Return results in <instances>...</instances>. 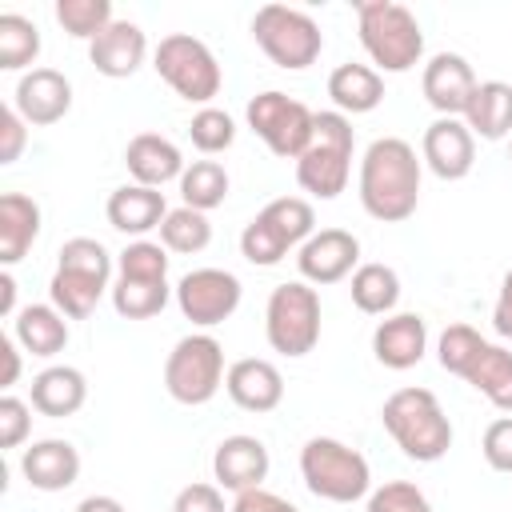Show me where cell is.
Returning a JSON list of instances; mask_svg holds the SVG:
<instances>
[{
	"mask_svg": "<svg viewBox=\"0 0 512 512\" xmlns=\"http://www.w3.org/2000/svg\"><path fill=\"white\" fill-rule=\"evenodd\" d=\"M360 204L380 224H400L420 204V160L400 136H380L360 160Z\"/></svg>",
	"mask_w": 512,
	"mask_h": 512,
	"instance_id": "cell-1",
	"label": "cell"
},
{
	"mask_svg": "<svg viewBox=\"0 0 512 512\" xmlns=\"http://www.w3.org/2000/svg\"><path fill=\"white\" fill-rule=\"evenodd\" d=\"M380 420L396 448L416 464H436L452 448V420L428 388H396L384 400Z\"/></svg>",
	"mask_w": 512,
	"mask_h": 512,
	"instance_id": "cell-2",
	"label": "cell"
},
{
	"mask_svg": "<svg viewBox=\"0 0 512 512\" xmlns=\"http://www.w3.org/2000/svg\"><path fill=\"white\" fill-rule=\"evenodd\" d=\"M108 280H112L108 248L92 236H72L60 244L48 296L68 320H84V316H92V308L108 292Z\"/></svg>",
	"mask_w": 512,
	"mask_h": 512,
	"instance_id": "cell-3",
	"label": "cell"
},
{
	"mask_svg": "<svg viewBox=\"0 0 512 512\" xmlns=\"http://www.w3.org/2000/svg\"><path fill=\"white\" fill-rule=\"evenodd\" d=\"M352 120L344 112H316L312 140L296 160V184L316 200H336L352 176Z\"/></svg>",
	"mask_w": 512,
	"mask_h": 512,
	"instance_id": "cell-4",
	"label": "cell"
},
{
	"mask_svg": "<svg viewBox=\"0 0 512 512\" xmlns=\"http://www.w3.org/2000/svg\"><path fill=\"white\" fill-rule=\"evenodd\" d=\"M360 20V44L372 56L380 72H408L424 56V32L420 20L396 4V0H360L356 4Z\"/></svg>",
	"mask_w": 512,
	"mask_h": 512,
	"instance_id": "cell-5",
	"label": "cell"
},
{
	"mask_svg": "<svg viewBox=\"0 0 512 512\" xmlns=\"http://www.w3.org/2000/svg\"><path fill=\"white\" fill-rule=\"evenodd\" d=\"M300 476H304L308 492L328 504H352V500L368 496V488H372L368 460L336 436H312L300 448Z\"/></svg>",
	"mask_w": 512,
	"mask_h": 512,
	"instance_id": "cell-6",
	"label": "cell"
},
{
	"mask_svg": "<svg viewBox=\"0 0 512 512\" xmlns=\"http://www.w3.org/2000/svg\"><path fill=\"white\" fill-rule=\"evenodd\" d=\"M252 40L260 44V52L276 68H288V72H304L308 64L320 60V48H324L320 24L308 12L288 8V4H264V8H256V16H252Z\"/></svg>",
	"mask_w": 512,
	"mask_h": 512,
	"instance_id": "cell-7",
	"label": "cell"
},
{
	"mask_svg": "<svg viewBox=\"0 0 512 512\" xmlns=\"http://www.w3.org/2000/svg\"><path fill=\"white\" fill-rule=\"evenodd\" d=\"M264 336L280 356H308L320 344V292L304 280L276 284L264 308Z\"/></svg>",
	"mask_w": 512,
	"mask_h": 512,
	"instance_id": "cell-8",
	"label": "cell"
},
{
	"mask_svg": "<svg viewBox=\"0 0 512 512\" xmlns=\"http://www.w3.org/2000/svg\"><path fill=\"white\" fill-rule=\"evenodd\" d=\"M224 348L216 336L208 332H192L184 340H176V348L164 360V388L176 404L200 408L208 404L220 384H224Z\"/></svg>",
	"mask_w": 512,
	"mask_h": 512,
	"instance_id": "cell-9",
	"label": "cell"
},
{
	"mask_svg": "<svg viewBox=\"0 0 512 512\" xmlns=\"http://www.w3.org/2000/svg\"><path fill=\"white\" fill-rule=\"evenodd\" d=\"M152 68L160 72V80H164L176 96H184L188 104H204V108H208V100H212V96L220 92V84H224V72H220V64H216L212 48H208L204 40L188 36V32L164 36V40L156 44Z\"/></svg>",
	"mask_w": 512,
	"mask_h": 512,
	"instance_id": "cell-10",
	"label": "cell"
},
{
	"mask_svg": "<svg viewBox=\"0 0 512 512\" xmlns=\"http://www.w3.org/2000/svg\"><path fill=\"white\" fill-rule=\"evenodd\" d=\"M244 116H248V128L280 160H300L308 140H312V124H316V112L308 104H300V100H292V96H284L276 88L252 96Z\"/></svg>",
	"mask_w": 512,
	"mask_h": 512,
	"instance_id": "cell-11",
	"label": "cell"
},
{
	"mask_svg": "<svg viewBox=\"0 0 512 512\" xmlns=\"http://www.w3.org/2000/svg\"><path fill=\"white\" fill-rule=\"evenodd\" d=\"M176 304H180L184 320H192L200 328L224 324L240 308V280L224 268H192L176 284Z\"/></svg>",
	"mask_w": 512,
	"mask_h": 512,
	"instance_id": "cell-12",
	"label": "cell"
},
{
	"mask_svg": "<svg viewBox=\"0 0 512 512\" xmlns=\"http://www.w3.org/2000/svg\"><path fill=\"white\" fill-rule=\"evenodd\" d=\"M296 268L304 284H340L344 276H352L360 268V240L344 228H320L312 232L300 252H296Z\"/></svg>",
	"mask_w": 512,
	"mask_h": 512,
	"instance_id": "cell-13",
	"label": "cell"
},
{
	"mask_svg": "<svg viewBox=\"0 0 512 512\" xmlns=\"http://www.w3.org/2000/svg\"><path fill=\"white\" fill-rule=\"evenodd\" d=\"M420 156L428 164L432 176L440 180H464L476 164V136L460 116H436L424 128L420 140Z\"/></svg>",
	"mask_w": 512,
	"mask_h": 512,
	"instance_id": "cell-14",
	"label": "cell"
},
{
	"mask_svg": "<svg viewBox=\"0 0 512 512\" xmlns=\"http://www.w3.org/2000/svg\"><path fill=\"white\" fill-rule=\"evenodd\" d=\"M12 108L24 116V124L48 128V124H56V120L68 116V108H72V84L56 68H32V72L20 76V84L12 92Z\"/></svg>",
	"mask_w": 512,
	"mask_h": 512,
	"instance_id": "cell-15",
	"label": "cell"
},
{
	"mask_svg": "<svg viewBox=\"0 0 512 512\" xmlns=\"http://www.w3.org/2000/svg\"><path fill=\"white\" fill-rule=\"evenodd\" d=\"M476 72L472 64L460 56V52H436L428 64H424V76H420V92L424 100L440 112V116H464L472 92H476Z\"/></svg>",
	"mask_w": 512,
	"mask_h": 512,
	"instance_id": "cell-16",
	"label": "cell"
},
{
	"mask_svg": "<svg viewBox=\"0 0 512 512\" xmlns=\"http://www.w3.org/2000/svg\"><path fill=\"white\" fill-rule=\"evenodd\" d=\"M372 352L392 372L416 368L424 360V352H428V324H424V316H416V312L384 316L376 324V332H372Z\"/></svg>",
	"mask_w": 512,
	"mask_h": 512,
	"instance_id": "cell-17",
	"label": "cell"
},
{
	"mask_svg": "<svg viewBox=\"0 0 512 512\" xmlns=\"http://www.w3.org/2000/svg\"><path fill=\"white\" fill-rule=\"evenodd\" d=\"M212 476L220 488L228 492H248V488H260L264 476H268V448L264 440L256 436H224L212 452Z\"/></svg>",
	"mask_w": 512,
	"mask_h": 512,
	"instance_id": "cell-18",
	"label": "cell"
},
{
	"mask_svg": "<svg viewBox=\"0 0 512 512\" xmlns=\"http://www.w3.org/2000/svg\"><path fill=\"white\" fill-rule=\"evenodd\" d=\"M224 392H228L232 404L244 408V412H272V408L284 400V376H280V368H276L272 360L244 356V360L228 364Z\"/></svg>",
	"mask_w": 512,
	"mask_h": 512,
	"instance_id": "cell-19",
	"label": "cell"
},
{
	"mask_svg": "<svg viewBox=\"0 0 512 512\" xmlns=\"http://www.w3.org/2000/svg\"><path fill=\"white\" fill-rule=\"evenodd\" d=\"M144 56H148V40H144L140 24H132V20H112V24L88 44V60H92L96 72L108 76V80L132 76V72L144 64Z\"/></svg>",
	"mask_w": 512,
	"mask_h": 512,
	"instance_id": "cell-20",
	"label": "cell"
},
{
	"mask_svg": "<svg viewBox=\"0 0 512 512\" xmlns=\"http://www.w3.org/2000/svg\"><path fill=\"white\" fill-rule=\"evenodd\" d=\"M124 164L132 172V184H144V188H164L168 180H180L184 176L180 148L168 136H160V132L132 136L128 148H124Z\"/></svg>",
	"mask_w": 512,
	"mask_h": 512,
	"instance_id": "cell-21",
	"label": "cell"
},
{
	"mask_svg": "<svg viewBox=\"0 0 512 512\" xmlns=\"http://www.w3.org/2000/svg\"><path fill=\"white\" fill-rule=\"evenodd\" d=\"M20 472L36 492H64L80 476V452L68 440H36L20 456Z\"/></svg>",
	"mask_w": 512,
	"mask_h": 512,
	"instance_id": "cell-22",
	"label": "cell"
},
{
	"mask_svg": "<svg viewBox=\"0 0 512 512\" xmlns=\"http://www.w3.org/2000/svg\"><path fill=\"white\" fill-rule=\"evenodd\" d=\"M108 224L124 236H136L144 240L152 228L164 224L168 216V204H164V192L160 188H144V184H124L108 196Z\"/></svg>",
	"mask_w": 512,
	"mask_h": 512,
	"instance_id": "cell-23",
	"label": "cell"
},
{
	"mask_svg": "<svg viewBox=\"0 0 512 512\" xmlns=\"http://www.w3.org/2000/svg\"><path fill=\"white\" fill-rule=\"evenodd\" d=\"M88 400V380L80 368L72 364H52L44 368L36 380H32V392H28V404L40 412V416H52V420H64V416H76Z\"/></svg>",
	"mask_w": 512,
	"mask_h": 512,
	"instance_id": "cell-24",
	"label": "cell"
},
{
	"mask_svg": "<svg viewBox=\"0 0 512 512\" xmlns=\"http://www.w3.org/2000/svg\"><path fill=\"white\" fill-rule=\"evenodd\" d=\"M40 236V204L24 192L0 196V264L12 268L28 256V248Z\"/></svg>",
	"mask_w": 512,
	"mask_h": 512,
	"instance_id": "cell-25",
	"label": "cell"
},
{
	"mask_svg": "<svg viewBox=\"0 0 512 512\" xmlns=\"http://www.w3.org/2000/svg\"><path fill=\"white\" fill-rule=\"evenodd\" d=\"M12 336L24 352L48 360L68 344V316L56 304H24L12 320Z\"/></svg>",
	"mask_w": 512,
	"mask_h": 512,
	"instance_id": "cell-26",
	"label": "cell"
},
{
	"mask_svg": "<svg viewBox=\"0 0 512 512\" xmlns=\"http://www.w3.org/2000/svg\"><path fill=\"white\" fill-rule=\"evenodd\" d=\"M460 120L480 140H504V136H512V84H504V80H480Z\"/></svg>",
	"mask_w": 512,
	"mask_h": 512,
	"instance_id": "cell-27",
	"label": "cell"
},
{
	"mask_svg": "<svg viewBox=\"0 0 512 512\" xmlns=\"http://www.w3.org/2000/svg\"><path fill=\"white\" fill-rule=\"evenodd\" d=\"M328 96H332L336 112H344V116L372 112L384 100V76L368 64H340L328 76Z\"/></svg>",
	"mask_w": 512,
	"mask_h": 512,
	"instance_id": "cell-28",
	"label": "cell"
},
{
	"mask_svg": "<svg viewBox=\"0 0 512 512\" xmlns=\"http://www.w3.org/2000/svg\"><path fill=\"white\" fill-rule=\"evenodd\" d=\"M352 304L368 316H388L400 300V276L388 264H360L352 272Z\"/></svg>",
	"mask_w": 512,
	"mask_h": 512,
	"instance_id": "cell-29",
	"label": "cell"
},
{
	"mask_svg": "<svg viewBox=\"0 0 512 512\" xmlns=\"http://www.w3.org/2000/svg\"><path fill=\"white\" fill-rule=\"evenodd\" d=\"M464 380H468L480 396H488L500 412H508V416H512V352H508V348L488 344Z\"/></svg>",
	"mask_w": 512,
	"mask_h": 512,
	"instance_id": "cell-30",
	"label": "cell"
},
{
	"mask_svg": "<svg viewBox=\"0 0 512 512\" xmlns=\"http://www.w3.org/2000/svg\"><path fill=\"white\" fill-rule=\"evenodd\" d=\"M180 196L196 212L220 208L224 196H228V172H224V164H216V160H192L184 168V176H180Z\"/></svg>",
	"mask_w": 512,
	"mask_h": 512,
	"instance_id": "cell-31",
	"label": "cell"
},
{
	"mask_svg": "<svg viewBox=\"0 0 512 512\" xmlns=\"http://www.w3.org/2000/svg\"><path fill=\"white\" fill-rule=\"evenodd\" d=\"M168 296H172L168 280H120L116 276L112 284V308L124 320H152L156 312H164Z\"/></svg>",
	"mask_w": 512,
	"mask_h": 512,
	"instance_id": "cell-32",
	"label": "cell"
},
{
	"mask_svg": "<svg viewBox=\"0 0 512 512\" xmlns=\"http://www.w3.org/2000/svg\"><path fill=\"white\" fill-rule=\"evenodd\" d=\"M208 240H212L208 212H196V208H188V204L168 208V216H164V224H160V244H164L168 252L192 256V252H204Z\"/></svg>",
	"mask_w": 512,
	"mask_h": 512,
	"instance_id": "cell-33",
	"label": "cell"
},
{
	"mask_svg": "<svg viewBox=\"0 0 512 512\" xmlns=\"http://www.w3.org/2000/svg\"><path fill=\"white\" fill-rule=\"evenodd\" d=\"M40 56V28L28 16L4 12L0 16V68L20 72Z\"/></svg>",
	"mask_w": 512,
	"mask_h": 512,
	"instance_id": "cell-34",
	"label": "cell"
},
{
	"mask_svg": "<svg viewBox=\"0 0 512 512\" xmlns=\"http://www.w3.org/2000/svg\"><path fill=\"white\" fill-rule=\"evenodd\" d=\"M484 348H488V340L472 324H448L440 332V340H436V360H440L444 372H452V376L464 380L472 372V364L480 360Z\"/></svg>",
	"mask_w": 512,
	"mask_h": 512,
	"instance_id": "cell-35",
	"label": "cell"
},
{
	"mask_svg": "<svg viewBox=\"0 0 512 512\" xmlns=\"http://www.w3.org/2000/svg\"><path fill=\"white\" fill-rule=\"evenodd\" d=\"M112 4L108 0H56V24L76 36V40H96L112 24Z\"/></svg>",
	"mask_w": 512,
	"mask_h": 512,
	"instance_id": "cell-36",
	"label": "cell"
},
{
	"mask_svg": "<svg viewBox=\"0 0 512 512\" xmlns=\"http://www.w3.org/2000/svg\"><path fill=\"white\" fill-rule=\"evenodd\" d=\"M260 216L296 248V244H304L312 232H316V212H312V204L304 200V196H280V200H268L264 208H260Z\"/></svg>",
	"mask_w": 512,
	"mask_h": 512,
	"instance_id": "cell-37",
	"label": "cell"
},
{
	"mask_svg": "<svg viewBox=\"0 0 512 512\" xmlns=\"http://www.w3.org/2000/svg\"><path fill=\"white\" fill-rule=\"evenodd\" d=\"M288 240L256 212L248 224H244V232H240V256L248 260V264H256V268H272V264H280L284 256H288Z\"/></svg>",
	"mask_w": 512,
	"mask_h": 512,
	"instance_id": "cell-38",
	"label": "cell"
},
{
	"mask_svg": "<svg viewBox=\"0 0 512 512\" xmlns=\"http://www.w3.org/2000/svg\"><path fill=\"white\" fill-rule=\"evenodd\" d=\"M120 280H168V248L152 240H132L116 260Z\"/></svg>",
	"mask_w": 512,
	"mask_h": 512,
	"instance_id": "cell-39",
	"label": "cell"
},
{
	"mask_svg": "<svg viewBox=\"0 0 512 512\" xmlns=\"http://www.w3.org/2000/svg\"><path fill=\"white\" fill-rule=\"evenodd\" d=\"M188 136H192V144L204 152V156H216V152H224V148H232V140H236V124H232V116L224 112V108H200L192 120H188Z\"/></svg>",
	"mask_w": 512,
	"mask_h": 512,
	"instance_id": "cell-40",
	"label": "cell"
},
{
	"mask_svg": "<svg viewBox=\"0 0 512 512\" xmlns=\"http://www.w3.org/2000/svg\"><path fill=\"white\" fill-rule=\"evenodd\" d=\"M368 512H432V504L416 484L388 480L368 496Z\"/></svg>",
	"mask_w": 512,
	"mask_h": 512,
	"instance_id": "cell-41",
	"label": "cell"
},
{
	"mask_svg": "<svg viewBox=\"0 0 512 512\" xmlns=\"http://www.w3.org/2000/svg\"><path fill=\"white\" fill-rule=\"evenodd\" d=\"M32 432V404H24L20 396H0V448H20Z\"/></svg>",
	"mask_w": 512,
	"mask_h": 512,
	"instance_id": "cell-42",
	"label": "cell"
},
{
	"mask_svg": "<svg viewBox=\"0 0 512 512\" xmlns=\"http://www.w3.org/2000/svg\"><path fill=\"white\" fill-rule=\"evenodd\" d=\"M480 452H484L492 472H508L512 476V416H500V420H492L484 428Z\"/></svg>",
	"mask_w": 512,
	"mask_h": 512,
	"instance_id": "cell-43",
	"label": "cell"
},
{
	"mask_svg": "<svg viewBox=\"0 0 512 512\" xmlns=\"http://www.w3.org/2000/svg\"><path fill=\"white\" fill-rule=\"evenodd\" d=\"M24 144H28V124H24V116H20L12 104H4V108H0V164H16L20 152H24Z\"/></svg>",
	"mask_w": 512,
	"mask_h": 512,
	"instance_id": "cell-44",
	"label": "cell"
},
{
	"mask_svg": "<svg viewBox=\"0 0 512 512\" xmlns=\"http://www.w3.org/2000/svg\"><path fill=\"white\" fill-rule=\"evenodd\" d=\"M172 512H228L224 508V496H220V484H184L172 500Z\"/></svg>",
	"mask_w": 512,
	"mask_h": 512,
	"instance_id": "cell-45",
	"label": "cell"
},
{
	"mask_svg": "<svg viewBox=\"0 0 512 512\" xmlns=\"http://www.w3.org/2000/svg\"><path fill=\"white\" fill-rule=\"evenodd\" d=\"M232 512H300V508H296L292 500H284V496L268 492V488H248V492H240V496H236Z\"/></svg>",
	"mask_w": 512,
	"mask_h": 512,
	"instance_id": "cell-46",
	"label": "cell"
},
{
	"mask_svg": "<svg viewBox=\"0 0 512 512\" xmlns=\"http://www.w3.org/2000/svg\"><path fill=\"white\" fill-rule=\"evenodd\" d=\"M492 328L504 340H512V268L500 280V296H496V308H492Z\"/></svg>",
	"mask_w": 512,
	"mask_h": 512,
	"instance_id": "cell-47",
	"label": "cell"
},
{
	"mask_svg": "<svg viewBox=\"0 0 512 512\" xmlns=\"http://www.w3.org/2000/svg\"><path fill=\"white\" fill-rule=\"evenodd\" d=\"M0 356H4L0 388H12L20 380V344H16V336H0Z\"/></svg>",
	"mask_w": 512,
	"mask_h": 512,
	"instance_id": "cell-48",
	"label": "cell"
},
{
	"mask_svg": "<svg viewBox=\"0 0 512 512\" xmlns=\"http://www.w3.org/2000/svg\"><path fill=\"white\" fill-rule=\"evenodd\" d=\"M76 512H124V504L116 496H84L76 504Z\"/></svg>",
	"mask_w": 512,
	"mask_h": 512,
	"instance_id": "cell-49",
	"label": "cell"
},
{
	"mask_svg": "<svg viewBox=\"0 0 512 512\" xmlns=\"http://www.w3.org/2000/svg\"><path fill=\"white\" fill-rule=\"evenodd\" d=\"M0 312L16 316V280H12V272H0Z\"/></svg>",
	"mask_w": 512,
	"mask_h": 512,
	"instance_id": "cell-50",
	"label": "cell"
},
{
	"mask_svg": "<svg viewBox=\"0 0 512 512\" xmlns=\"http://www.w3.org/2000/svg\"><path fill=\"white\" fill-rule=\"evenodd\" d=\"M508 160H512V148H508Z\"/></svg>",
	"mask_w": 512,
	"mask_h": 512,
	"instance_id": "cell-51",
	"label": "cell"
}]
</instances>
